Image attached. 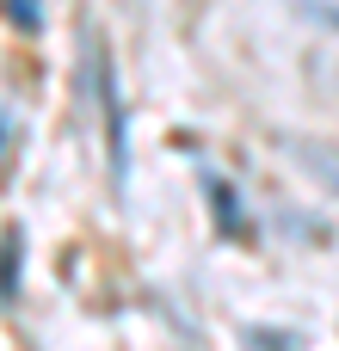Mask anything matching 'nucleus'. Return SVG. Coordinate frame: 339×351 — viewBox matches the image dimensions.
<instances>
[{
	"label": "nucleus",
	"mask_w": 339,
	"mask_h": 351,
	"mask_svg": "<svg viewBox=\"0 0 339 351\" xmlns=\"http://www.w3.org/2000/svg\"><path fill=\"white\" fill-rule=\"evenodd\" d=\"M309 167H315V173L339 191V148H309Z\"/></svg>",
	"instance_id": "obj_4"
},
{
	"label": "nucleus",
	"mask_w": 339,
	"mask_h": 351,
	"mask_svg": "<svg viewBox=\"0 0 339 351\" xmlns=\"http://www.w3.org/2000/svg\"><path fill=\"white\" fill-rule=\"evenodd\" d=\"M19 284V234H6V253H0V296H12Z\"/></svg>",
	"instance_id": "obj_3"
},
{
	"label": "nucleus",
	"mask_w": 339,
	"mask_h": 351,
	"mask_svg": "<svg viewBox=\"0 0 339 351\" xmlns=\"http://www.w3.org/2000/svg\"><path fill=\"white\" fill-rule=\"evenodd\" d=\"M204 191H210V210H216V228H222L229 241H241V234H247V216L235 210V185H229V179H216V173H204Z\"/></svg>",
	"instance_id": "obj_2"
},
{
	"label": "nucleus",
	"mask_w": 339,
	"mask_h": 351,
	"mask_svg": "<svg viewBox=\"0 0 339 351\" xmlns=\"http://www.w3.org/2000/svg\"><path fill=\"white\" fill-rule=\"evenodd\" d=\"M93 74H99V105H105V148H111V179L124 185V167H130V136H124V93H117V74H111V62H105V56L93 62Z\"/></svg>",
	"instance_id": "obj_1"
}]
</instances>
